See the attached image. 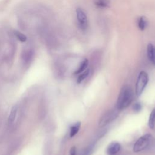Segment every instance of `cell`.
Masks as SVG:
<instances>
[{
  "instance_id": "cell-10",
  "label": "cell",
  "mask_w": 155,
  "mask_h": 155,
  "mask_svg": "<svg viewBox=\"0 0 155 155\" xmlns=\"http://www.w3.org/2000/svg\"><path fill=\"white\" fill-rule=\"evenodd\" d=\"M93 2L96 7L100 8H105L109 7L110 0H93Z\"/></svg>"
},
{
  "instance_id": "cell-11",
  "label": "cell",
  "mask_w": 155,
  "mask_h": 155,
  "mask_svg": "<svg viewBox=\"0 0 155 155\" xmlns=\"http://www.w3.org/2000/svg\"><path fill=\"white\" fill-rule=\"evenodd\" d=\"M80 127H81V122H76L73 125H72L70 127V137H73V136H74L79 131Z\"/></svg>"
},
{
  "instance_id": "cell-9",
  "label": "cell",
  "mask_w": 155,
  "mask_h": 155,
  "mask_svg": "<svg viewBox=\"0 0 155 155\" xmlns=\"http://www.w3.org/2000/svg\"><path fill=\"white\" fill-rule=\"evenodd\" d=\"M18 110V106L17 105H14L12 108L10 114H9V116H8V123L9 124H12L15 121V119L17 115Z\"/></svg>"
},
{
  "instance_id": "cell-2",
  "label": "cell",
  "mask_w": 155,
  "mask_h": 155,
  "mask_svg": "<svg viewBox=\"0 0 155 155\" xmlns=\"http://www.w3.org/2000/svg\"><path fill=\"white\" fill-rule=\"evenodd\" d=\"M148 80V75L145 71H142L139 73L136 84V93L137 96H140L143 93Z\"/></svg>"
},
{
  "instance_id": "cell-7",
  "label": "cell",
  "mask_w": 155,
  "mask_h": 155,
  "mask_svg": "<svg viewBox=\"0 0 155 155\" xmlns=\"http://www.w3.org/2000/svg\"><path fill=\"white\" fill-rule=\"evenodd\" d=\"M121 148L120 144L118 142H114L111 143L107 150V153L108 155H114L117 154Z\"/></svg>"
},
{
  "instance_id": "cell-8",
  "label": "cell",
  "mask_w": 155,
  "mask_h": 155,
  "mask_svg": "<svg viewBox=\"0 0 155 155\" xmlns=\"http://www.w3.org/2000/svg\"><path fill=\"white\" fill-rule=\"evenodd\" d=\"M147 56L150 61L155 65V47L151 43L147 45Z\"/></svg>"
},
{
  "instance_id": "cell-17",
  "label": "cell",
  "mask_w": 155,
  "mask_h": 155,
  "mask_svg": "<svg viewBox=\"0 0 155 155\" xmlns=\"http://www.w3.org/2000/svg\"><path fill=\"white\" fill-rule=\"evenodd\" d=\"M133 110L135 111V112H139L142 109V105L139 102H137L136 104H134L133 107Z\"/></svg>"
},
{
  "instance_id": "cell-12",
  "label": "cell",
  "mask_w": 155,
  "mask_h": 155,
  "mask_svg": "<svg viewBox=\"0 0 155 155\" xmlns=\"http://www.w3.org/2000/svg\"><path fill=\"white\" fill-rule=\"evenodd\" d=\"M88 64V61L87 59H85L82 61V62L81 63L79 68L76 70V71L74 73V74H79L82 72H83L84 70H86L87 66Z\"/></svg>"
},
{
  "instance_id": "cell-18",
  "label": "cell",
  "mask_w": 155,
  "mask_h": 155,
  "mask_svg": "<svg viewBox=\"0 0 155 155\" xmlns=\"http://www.w3.org/2000/svg\"><path fill=\"white\" fill-rule=\"evenodd\" d=\"M70 155H76V147L73 146L70 150Z\"/></svg>"
},
{
  "instance_id": "cell-16",
  "label": "cell",
  "mask_w": 155,
  "mask_h": 155,
  "mask_svg": "<svg viewBox=\"0 0 155 155\" xmlns=\"http://www.w3.org/2000/svg\"><path fill=\"white\" fill-rule=\"evenodd\" d=\"M13 35H14V36L17 38L18 40H19L20 41L24 42L27 41V37L25 35H24L23 33H21L20 31H16V30H14L13 31Z\"/></svg>"
},
{
  "instance_id": "cell-15",
  "label": "cell",
  "mask_w": 155,
  "mask_h": 155,
  "mask_svg": "<svg viewBox=\"0 0 155 155\" xmlns=\"http://www.w3.org/2000/svg\"><path fill=\"white\" fill-rule=\"evenodd\" d=\"M89 73H90V70L89 69H86L83 72L80 73L78 79H77V83L78 84H81L85 79H86L87 78V76L89 75Z\"/></svg>"
},
{
  "instance_id": "cell-1",
  "label": "cell",
  "mask_w": 155,
  "mask_h": 155,
  "mask_svg": "<svg viewBox=\"0 0 155 155\" xmlns=\"http://www.w3.org/2000/svg\"><path fill=\"white\" fill-rule=\"evenodd\" d=\"M133 96L132 90L129 86L125 85L122 87L117 97L116 102L117 108L119 110H121L127 108L131 104Z\"/></svg>"
},
{
  "instance_id": "cell-13",
  "label": "cell",
  "mask_w": 155,
  "mask_h": 155,
  "mask_svg": "<svg viewBox=\"0 0 155 155\" xmlns=\"http://www.w3.org/2000/svg\"><path fill=\"white\" fill-rule=\"evenodd\" d=\"M148 22L145 16H140L137 20V26L140 30H143L147 27Z\"/></svg>"
},
{
  "instance_id": "cell-3",
  "label": "cell",
  "mask_w": 155,
  "mask_h": 155,
  "mask_svg": "<svg viewBox=\"0 0 155 155\" xmlns=\"http://www.w3.org/2000/svg\"><path fill=\"white\" fill-rule=\"evenodd\" d=\"M151 138L152 136L150 134H146L140 137L133 146V151L137 153L145 150L149 145Z\"/></svg>"
},
{
  "instance_id": "cell-6",
  "label": "cell",
  "mask_w": 155,
  "mask_h": 155,
  "mask_svg": "<svg viewBox=\"0 0 155 155\" xmlns=\"http://www.w3.org/2000/svg\"><path fill=\"white\" fill-rule=\"evenodd\" d=\"M33 50L31 47L25 48L22 53V60L24 64H28L32 60L33 56Z\"/></svg>"
},
{
  "instance_id": "cell-5",
  "label": "cell",
  "mask_w": 155,
  "mask_h": 155,
  "mask_svg": "<svg viewBox=\"0 0 155 155\" xmlns=\"http://www.w3.org/2000/svg\"><path fill=\"white\" fill-rule=\"evenodd\" d=\"M76 12L79 28L82 30H86L88 28V19L85 13L81 8H78Z\"/></svg>"
},
{
  "instance_id": "cell-4",
  "label": "cell",
  "mask_w": 155,
  "mask_h": 155,
  "mask_svg": "<svg viewBox=\"0 0 155 155\" xmlns=\"http://www.w3.org/2000/svg\"><path fill=\"white\" fill-rule=\"evenodd\" d=\"M118 110V109H117ZM117 110L114 109L108 110L101 117L99 122V126L104 127L113 121L118 116Z\"/></svg>"
},
{
  "instance_id": "cell-14",
  "label": "cell",
  "mask_w": 155,
  "mask_h": 155,
  "mask_svg": "<svg viewBox=\"0 0 155 155\" xmlns=\"http://www.w3.org/2000/svg\"><path fill=\"white\" fill-rule=\"evenodd\" d=\"M148 126L151 129H153L155 127V108L151 111L148 120Z\"/></svg>"
}]
</instances>
